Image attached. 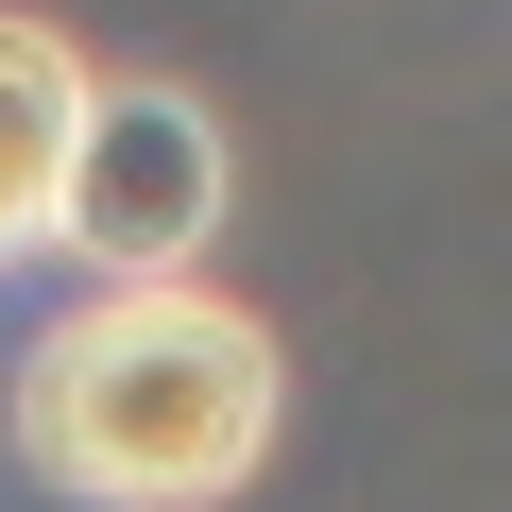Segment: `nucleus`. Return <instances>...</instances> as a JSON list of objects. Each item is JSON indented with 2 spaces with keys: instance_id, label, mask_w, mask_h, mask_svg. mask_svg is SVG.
Returning a JSON list of instances; mask_svg holds the SVG:
<instances>
[{
  "instance_id": "nucleus-1",
  "label": "nucleus",
  "mask_w": 512,
  "mask_h": 512,
  "mask_svg": "<svg viewBox=\"0 0 512 512\" xmlns=\"http://www.w3.org/2000/svg\"><path fill=\"white\" fill-rule=\"evenodd\" d=\"M291 359L239 291H86L35 359H18V461L86 512H222L274 461Z\"/></svg>"
},
{
  "instance_id": "nucleus-2",
  "label": "nucleus",
  "mask_w": 512,
  "mask_h": 512,
  "mask_svg": "<svg viewBox=\"0 0 512 512\" xmlns=\"http://www.w3.org/2000/svg\"><path fill=\"white\" fill-rule=\"evenodd\" d=\"M222 188H239V154L188 86H103L86 154H69V256L103 291H188V256L222 239Z\"/></svg>"
},
{
  "instance_id": "nucleus-3",
  "label": "nucleus",
  "mask_w": 512,
  "mask_h": 512,
  "mask_svg": "<svg viewBox=\"0 0 512 512\" xmlns=\"http://www.w3.org/2000/svg\"><path fill=\"white\" fill-rule=\"evenodd\" d=\"M86 103H103V69H86L52 18H18V0H0V274L69 239V154H86Z\"/></svg>"
}]
</instances>
